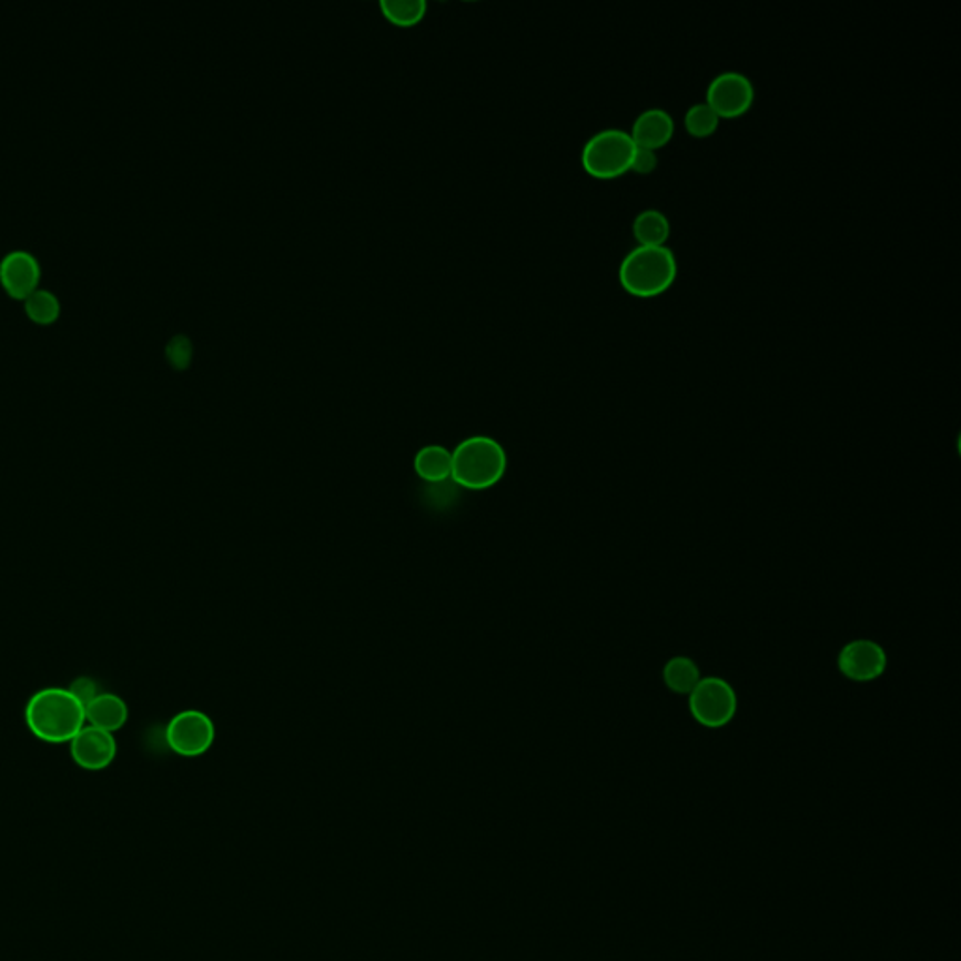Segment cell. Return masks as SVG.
<instances>
[{"label":"cell","instance_id":"ffe728a7","mask_svg":"<svg viewBox=\"0 0 961 961\" xmlns=\"http://www.w3.org/2000/svg\"><path fill=\"white\" fill-rule=\"evenodd\" d=\"M657 162H659L657 151L645 149V146H637L634 156V164H631V171H637L640 175H646V173H651V171L656 170Z\"/></svg>","mask_w":961,"mask_h":961},{"label":"cell","instance_id":"6da1fadb","mask_svg":"<svg viewBox=\"0 0 961 961\" xmlns=\"http://www.w3.org/2000/svg\"><path fill=\"white\" fill-rule=\"evenodd\" d=\"M24 724L45 743H70L85 727V705L70 688H45L24 706Z\"/></svg>","mask_w":961,"mask_h":961},{"label":"cell","instance_id":"8992f818","mask_svg":"<svg viewBox=\"0 0 961 961\" xmlns=\"http://www.w3.org/2000/svg\"><path fill=\"white\" fill-rule=\"evenodd\" d=\"M705 102L718 113L719 119L743 115L755 102L753 81L737 70L719 72L706 87Z\"/></svg>","mask_w":961,"mask_h":961},{"label":"cell","instance_id":"277c9868","mask_svg":"<svg viewBox=\"0 0 961 961\" xmlns=\"http://www.w3.org/2000/svg\"><path fill=\"white\" fill-rule=\"evenodd\" d=\"M635 151L637 145L627 130L605 129L586 141L580 160L591 176L616 179L631 171Z\"/></svg>","mask_w":961,"mask_h":961},{"label":"cell","instance_id":"ba28073f","mask_svg":"<svg viewBox=\"0 0 961 961\" xmlns=\"http://www.w3.org/2000/svg\"><path fill=\"white\" fill-rule=\"evenodd\" d=\"M68 746H70L72 761L89 772L105 770L111 762L115 761V735L97 729L92 725H85Z\"/></svg>","mask_w":961,"mask_h":961},{"label":"cell","instance_id":"30bf717a","mask_svg":"<svg viewBox=\"0 0 961 961\" xmlns=\"http://www.w3.org/2000/svg\"><path fill=\"white\" fill-rule=\"evenodd\" d=\"M40 263L27 250H12L0 260V281L13 297H27L37 290Z\"/></svg>","mask_w":961,"mask_h":961},{"label":"cell","instance_id":"2e32d148","mask_svg":"<svg viewBox=\"0 0 961 961\" xmlns=\"http://www.w3.org/2000/svg\"><path fill=\"white\" fill-rule=\"evenodd\" d=\"M380 10L391 23L412 27L425 18V0H382Z\"/></svg>","mask_w":961,"mask_h":961},{"label":"cell","instance_id":"3957f363","mask_svg":"<svg viewBox=\"0 0 961 961\" xmlns=\"http://www.w3.org/2000/svg\"><path fill=\"white\" fill-rule=\"evenodd\" d=\"M453 466L451 477L468 490H487L494 487L507 469V455L496 439L488 436H472L458 444L451 453Z\"/></svg>","mask_w":961,"mask_h":961},{"label":"cell","instance_id":"5bb4252c","mask_svg":"<svg viewBox=\"0 0 961 961\" xmlns=\"http://www.w3.org/2000/svg\"><path fill=\"white\" fill-rule=\"evenodd\" d=\"M414 466L421 479L428 480V483H439V480L449 477L453 457H451L449 451L442 445H428L415 455Z\"/></svg>","mask_w":961,"mask_h":961},{"label":"cell","instance_id":"9a60e30c","mask_svg":"<svg viewBox=\"0 0 961 961\" xmlns=\"http://www.w3.org/2000/svg\"><path fill=\"white\" fill-rule=\"evenodd\" d=\"M665 686L678 695H689L700 681V670L694 659L676 656L664 669Z\"/></svg>","mask_w":961,"mask_h":961},{"label":"cell","instance_id":"9c48e42d","mask_svg":"<svg viewBox=\"0 0 961 961\" xmlns=\"http://www.w3.org/2000/svg\"><path fill=\"white\" fill-rule=\"evenodd\" d=\"M889 657L873 640L858 639L843 646L838 656V669L852 681L877 680L887 670Z\"/></svg>","mask_w":961,"mask_h":961},{"label":"cell","instance_id":"5b68a950","mask_svg":"<svg viewBox=\"0 0 961 961\" xmlns=\"http://www.w3.org/2000/svg\"><path fill=\"white\" fill-rule=\"evenodd\" d=\"M689 712L706 729H721L729 725L738 710L737 691L729 681L710 676L700 678L689 694Z\"/></svg>","mask_w":961,"mask_h":961},{"label":"cell","instance_id":"d6986e66","mask_svg":"<svg viewBox=\"0 0 961 961\" xmlns=\"http://www.w3.org/2000/svg\"><path fill=\"white\" fill-rule=\"evenodd\" d=\"M165 353L175 366H186L192 357V342L184 335H176L168 342Z\"/></svg>","mask_w":961,"mask_h":961},{"label":"cell","instance_id":"52a82bcc","mask_svg":"<svg viewBox=\"0 0 961 961\" xmlns=\"http://www.w3.org/2000/svg\"><path fill=\"white\" fill-rule=\"evenodd\" d=\"M165 742L181 757H200L213 746L214 724L208 714L184 710L165 727Z\"/></svg>","mask_w":961,"mask_h":961},{"label":"cell","instance_id":"ac0fdd59","mask_svg":"<svg viewBox=\"0 0 961 961\" xmlns=\"http://www.w3.org/2000/svg\"><path fill=\"white\" fill-rule=\"evenodd\" d=\"M719 122L718 113L706 102L689 105L684 115V127L694 138H710L719 129Z\"/></svg>","mask_w":961,"mask_h":961},{"label":"cell","instance_id":"4fadbf2b","mask_svg":"<svg viewBox=\"0 0 961 961\" xmlns=\"http://www.w3.org/2000/svg\"><path fill=\"white\" fill-rule=\"evenodd\" d=\"M634 237L637 244H667L670 237V220L659 209H643L635 214Z\"/></svg>","mask_w":961,"mask_h":961},{"label":"cell","instance_id":"44dd1931","mask_svg":"<svg viewBox=\"0 0 961 961\" xmlns=\"http://www.w3.org/2000/svg\"><path fill=\"white\" fill-rule=\"evenodd\" d=\"M70 691H72L78 699L87 705L89 700L94 699L97 697V686H94V681L91 678H78V680L73 681L72 686H70Z\"/></svg>","mask_w":961,"mask_h":961},{"label":"cell","instance_id":"8fae6325","mask_svg":"<svg viewBox=\"0 0 961 961\" xmlns=\"http://www.w3.org/2000/svg\"><path fill=\"white\" fill-rule=\"evenodd\" d=\"M675 129V119L669 111L654 105V108H646L645 111H640L629 134L634 138L635 145L659 151L661 146L667 145L672 140Z\"/></svg>","mask_w":961,"mask_h":961},{"label":"cell","instance_id":"7c38bea8","mask_svg":"<svg viewBox=\"0 0 961 961\" xmlns=\"http://www.w3.org/2000/svg\"><path fill=\"white\" fill-rule=\"evenodd\" d=\"M129 705L115 694H98L85 705L87 725L115 735L129 721Z\"/></svg>","mask_w":961,"mask_h":961},{"label":"cell","instance_id":"e0dca14e","mask_svg":"<svg viewBox=\"0 0 961 961\" xmlns=\"http://www.w3.org/2000/svg\"><path fill=\"white\" fill-rule=\"evenodd\" d=\"M24 311L34 322H53L61 312V301L55 293L43 290V287H37L24 297Z\"/></svg>","mask_w":961,"mask_h":961},{"label":"cell","instance_id":"7a4b0ae2","mask_svg":"<svg viewBox=\"0 0 961 961\" xmlns=\"http://www.w3.org/2000/svg\"><path fill=\"white\" fill-rule=\"evenodd\" d=\"M678 276L675 250L667 244H637L629 250L618 269V279L635 297H656L667 292Z\"/></svg>","mask_w":961,"mask_h":961}]
</instances>
